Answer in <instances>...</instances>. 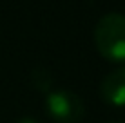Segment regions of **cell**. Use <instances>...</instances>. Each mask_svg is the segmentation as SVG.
<instances>
[{
    "label": "cell",
    "mask_w": 125,
    "mask_h": 123,
    "mask_svg": "<svg viewBox=\"0 0 125 123\" xmlns=\"http://www.w3.org/2000/svg\"><path fill=\"white\" fill-rule=\"evenodd\" d=\"M113 123H118V121H113Z\"/></svg>",
    "instance_id": "5b68a950"
},
{
    "label": "cell",
    "mask_w": 125,
    "mask_h": 123,
    "mask_svg": "<svg viewBox=\"0 0 125 123\" xmlns=\"http://www.w3.org/2000/svg\"><path fill=\"white\" fill-rule=\"evenodd\" d=\"M94 44L105 60L125 63V15L109 13L94 29Z\"/></svg>",
    "instance_id": "6da1fadb"
},
{
    "label": "cell",
    "mask_w": 125,
    "mask_h": 123,
    "mask_svg": "<svg viewBox=\"0 0 125 123\" xmlns=\"http://www.w3.org/2000/svg\"><path fill=\"white\" fill-rule=\"evenodd\" d=\"M45 109L56 123H80L85 112L82 98L67 89L49 92L45 98Z\"/></svg>",
    "instance_id": "7a4b0ae2"
},
{
    "label": "cell",
    "mask_w": 125,
    "mask_h": 123,
    "mask_svg": "<svg viewBox=\"0 0 125 123\" xmlns=\"http://www.w3.org/2000/svg\"><path fill=\"white\" fill-rule=\"evenodd\" d=\"M100 94L105 103L113 107H125V65L114 69L102 80Z\"/></svg>",
    "instance_id": "3957f363"
},
{
    "label": "cell",
    "mask_w": 125,
    "mask_h": 123,
    "mask_svg": "<svg viewBox=\"0 0 125 123\" xmlns=\"http://www.w3.org/2000/svg\"><path fill=\"white\" fill-rule=\"evenodd\" d=\"M16 123H38V121L33 120V118H22V120H18Z\"/></svg>",
    "instance_id": "277c9868"
}]
</instances>
